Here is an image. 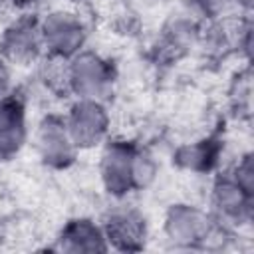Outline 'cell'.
<instances>
[{
    "instance_id": "obj_1",
    "label": "cell",
    "mask_w": 254,
    "mask_h": 254,
    "mask_svg": "<svg viewBox=\"0 0 254 254\" xmlns=\"http://www.w3.org/2000/svg\"><path fill=\"white\" fill-rule=\"evenodd\" d=\"M107 129V115L95 99H83L71 109L67 121V133L73 145L91 147L95 145Z\"/></svg>"
},
{
    "instance_id": "obj_2",
    "label": "cell",
    "mask_w": 254,
    "mask_h": 254,
    "mask_svg": "<svg viewBox=\"0 0 254 254\" xmlns=\"http://www.w3.org/2000/svg\"><path fill=\"white\" fill-rule=\"evenodd\" d=\"M135 159L137 153L125 145L115 143L107 147L101 161V177L109 192L123 194L135 187Z\"/></svg>"
},
{
    "instance_id": "obj_3",
    "label": "cell",
    "mask_w": 254,
    "mask_h": 254,
    "mask_svg": "<svg viewBox=\"0 0 254 254\" xmlns=\"http://www.w3.org/2000/svg\"><path fill=\"white\" fill-rule=\"evenodd\" d=\"M42 30V42L60 56H71L83 42V28L71 14L56 12L46 18Z\"/></svg>"
},
{
    "instance_id": "obj_4",
    "label": "cell",
    "mask_w": 254,
    "mask_h": 254,
    "mask_svg": "<svg viewBox=\"0 0 254 254\" xmlns=\"http://www.w3.org/2000/svg\"><path fill=\"white\" fill-rule=\"evenodd\" d=\"M71 83L83 99H95L105 93L111 83V75L99 58L85 54L79 56L71 65Z\"/></svg>"
},
{
    "instance_id": "obj_5",
    "label": "cell",
    "mask_w": 254,
    "mask_h": 254,
    "mask_svg": "<svg viewBox=\"0 0 254 254\" xmlns=\"http://www.w3.org/2000/svg\"><path fill=\"white\" fill-rule=\"evenodd\" d=\"M38 149L46 163L62 167L73 157V141L67 127L58 119H46L38 133Z\"/></svg>"
},
{
    "instance_id": "obj_6",
    "label": "cell",
    "mask_w": 254,
    "mask_h": 254,
    "mask_svg": "<svg viewBox=\"0 0 254 254\" xmlns=\"http://www.w3.org/2000/svg\"><path fill=\"white\" fill-rule=\"evenodd\" d=\"M24 111L20 101L2 99L0 101V157L14 155L24 143Z\"/></svg>"
},
{
    "instance_id": "obj_7",
    "label": "cell",
    "mask_w": 254,
    "mask_h": 254,
    "mask_svg": "<svg viewBox=\"0 0 254 254\" xmlns=\"http://www.w3.org/2000/svg\"><path fill=\"white\" fill-rule=\"evenodd\" d=\"M167 232L173 240L190 244L204 236L206 220L198 210L190 206H175L167 216Z\"/></svg>"
},
{
    "instance_id": "obj_8",
    "label": "cell",
    "mask_w": 254,
    "mask_h": 254,
    "mask_svg": "<svg viewBox=\"0 0 254 254\" xmlns=\"http://www.w3.org/2000/svg\"><path fill=\"white\" fill-rule=\"evenodd\" d=\"M40 42H42V30L36 28V24L18 22L6 32L2 48L6 56L12 60H30L36 56Z\"/></svg>"
},
{
    "instance_id": "obj_9",
    "label": "cell",
    "mask_w": 254,
    "mask_h": 254,
    "mask_svg": "<svg viewBox=\"0 0 254 254\" xmlns=\"http://www.w3.org/2000/svg\"><path fill=\"white\" fill-rule=\"evenodd\" d=\"M62 248L69 252H101L105 250V238L101 230L89 220H73L64 228Z\"/></svg>"
},
{
    "instance_id": "obj_10",
    "label": "cell",
    "mask_w": 254,
    "mask_h": 254,
    "mask_svg": "<svg viewBox=\"0 0 254 254\" xmlns=\"http://www.w3.org/2000/svg\"><path fill=\"white\" fill-rule=\"evenodd\" d=\"M107 236L119 248L135 250V248H139V244L145 236V224H143L141 216H137L131 210L115 212L107 222Z\"/></svg>"
},
{
    "instance_id": "obj_11",
    "label": "cell",
    "mask_w": 254,
    "mask_h": 254,
    "mask_svg": "<svg viewBox=\"0 0 254 254\" xmlns=\"http://www.w3.org/2000/svg\"><path fill=\"white\" fill-rule=\"evenodd\" d=\"M246 190H242V187L234 181H224L218 185L216 189V204L222 208L224 214H230V216H240V212L244 208H248V202H246Z\"/></svg>"
},
{
    "instance_id": "obj_12",
    "label": "cell",
    "mask_w": 254,
    "mask_h": 254,
    "mask_svg": "<svg viewBox=\"0 0 254 254\" xmlns=\"http://www.w3.org/2000/svg\"><path fill=\"white\" fill-rule=\"evenodd\" d=\"M198 2H200L202 8H204L206 12H210V14H220V12L228 10V8L234 4V0H198Z\"/></svg>"
},
{
    "instance_id": "obj_13",
    "label": "cell",
    "mask_w": 254,
    "mask_h": 254,
    "mask_svg": "<svg viewBox=\"0 0 254 254\" xmlns=\"http://www.w3.org/2000/svg\"><path fill=\"white\" fill-rule=\"evenodd\" d=\"M4 77H6V75H4V69H2V67H0V85H2V83H4Z\"/></svg>"
},
{
    "instance_id": "obj_14",
    "label": "cell",
    "mask_w": 254,
    "mask_h": 254,
    "mask_svg": "<svg viewBox=\"0 0 254 254\" xmlns=\"http://www.w3.org/2000/svg\"><path fill=\"white\" fill-rule=\"evenodd\" d=\"M16 2H20V4H28V2H36V0H16Z\"/></svg>"
}]
</instances>
